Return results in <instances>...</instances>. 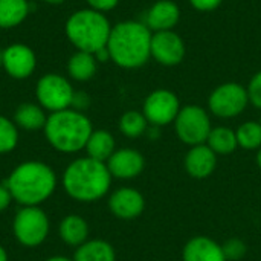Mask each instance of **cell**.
Segmentation results:
<instances>
[{"label": "cell", "instance_id": "1", "mask_svg": "<svg viewBox=\"0 0 261 261\" xmlns=\"http://www.w3.org/2000/svg\"><path fill=\"white\" fill-rule=\"evenodd\" d=\"M151 35L145 23L124 20L112 26L107 41L110 60L122 69L142 67L151 58Z\"/></svg>", "mask_w": 261, "mask_h": 261}, {"label": "cell", "instance_id": "2", "mask_svg": "<svg viewBox=\"0 0 261 261\" xmlns=\"http://www.w3.org/2000/svg\"><path fill=\"white\" fill-rule=\"evenodd\" d=\"M12 200L21 206H40L57 188V176L54 170L40 161L21 162L5 182Z\"/></svg>", "mask_w": 261, "mask_h": 261}, {"label": "cell", "instance_id": "3", "mask_svg": "<svg viewBox=\"0 0 261 261\" xmlns=\"http://www.w3.org/2000/svg\"><path fill=\"white\" fill-rule=\"evenodd\" d=\"M112 179L106 162L86 156L78 158L67 165L63 173V187L73 200L92 203L109 193Z\"/></svg>", "mask_w": 261, "mask_h": 261}, {"label": "cell", "instance_id": "4", "mask_svg": "<svg viewBox=\"0 0 261 261\" xmlns=\"http://www.w3.org/2000/svg\"><path fill=\"white\" fill-rule=\"evenodd\" d=\"M43 130L47 142L57 151L70 154L86 148L93 127L83 112L66 109L50 113Z\"/></svg>", "mask_w": 261, "mask_h": 261}, {"label": "cell", "instance_id": "5", "mask_svg": "<svg viewBox=\"0 0 261 261\" xmlns=\"http://www.w3.org/2000/svg\"><path fill=\"white\" fill-rule=\"evenodd\" d=\"M64 31L67 40L78 50L96 54L107 46L112 26L104 12L89 8L75 11L67 18Z\"/></svg>", "mask_w": 261, "mask_h": 261}, {"label": "cell", "instance_id": "6", "mask_svg": "<svg viewBox=\"0 0 261 261\" xmlns=\"http://www.w3.org/2000/svg\"><path fill=\"white\" fill-rule=\"evenodd\" d=\"M173 124L180 142L190 147L205 144L213 130L210 112L196 104L184 106Z\"/></svg>", "mask_w": 261, "mask_h": 261}, {"label": "cell", "instance_id": "7", "mask_svg": "<svg viewBox=\"0 0 261 261\" xmlns=\"http://www.w3.org/2000/svg\"><path fill=\"white\" fill-rule=\"evenodd\" d=\"M12 231L20 245L35 248L47 239L49 219L40 206H23L14 217Z\"/></svg>", "mask_w": 261, "mask_h": 261}, {"label": "cell", "instance_id": "8", "mask_svg": "<svg viewBox=\"0 0 261 261\" xmlns=\"http://www.w3.org/2000/svg\"><path fill=\"white\" fill-rule=\"evenodd\" d=\"M249 104L246 87L239 83L217 86L208 98V110L220 119H232L242 115Z\"/></svg>", "mask_w": 261, "mask_h": 261}, {"label": "cell", "instance_id": "9", "mask_svg": "<svg viewBox=\"0 0 261 261\" xmlns=\"http://www.w3.org/2000/svg\"><path fill=\"white\" fill-rule=\"evenodd\" d=\"M35 95L43 109L49 110L50 113H55L72 107L75 90L69 80H66L64 76L57 73H47L38 80Z\"/></svg>", "mask_w": 261, "mask_h": 261}, {"label": "cell", "instance_id": "10", "mask_svg": "<svg viewBox=\"0 0 261 261\" xmlns=\"http://www.w3.org/2000/svg\"><path fill=\"white\" fill-rule=\"evenodd\" d=\"M180 109V101L174 92L168 89H158L145 98L142 113L150 125L164 127L174 122Z\"/></svg>", "mask_w": 261, "mask_h": 261}, {"label": "cell", "instance_id": "11", "mask_svg": "<svg viewBox=\"0 0 261 261\" xmlns=\"http://www.w3.org/2000/svg\"><path fill=\"white\" fill-rule=\"evenodd\" d=\"M187 54L182 37L174 31L153 32L151 35V58L162 66H177Z\"/></svg>", "mask_w": 261, "mask_h": 261}, {"label": "cell", "instance_id": "12", "mask_svg": "<svg viewBox=\"0 0 261 261\" xmlns=\"http://www.w3.org/2000/svg\"><path fill=\"white\" fill-rule=\"evenodd\" d=\"M37 58L34 50L21 43H15L2 50V67L15 80H24L35 70Z\"/></svg>", "mask_w": 261, "mask_h": 261}, {"label": "cell", "instance_id": "13", "mask_svg": "<svg viewBox=\"0 0 261 261\" xmlns=\"http://www.w3.org/2000/svg\"><path fill=\"white\" fill-rule=\"evenodd\" d=\"M110 213L121 220H133L145 210V199L142 193L135 188L122 187L113 191L109 197Z\"/></svg>", "mask_w": 261, "mask_h": 261}, {"label": "cell", "instance_id": "14", "mask_svg": "<svg viewBox=\"0 0 261 261\" xmlns=\"http://www.w3.org/2000/svg\"><path fill=\"white\" fill-rule=\"evenodd\" d=\"M112 177L130 180L138 177L145 167L144 156L135 148H119L106 162Z\"/></svg>", "mask_w": 261, "mask_h": 261}, {"label": "cell", "instance_id": "15", "mask_svg": "<svg viewBox=\"0 0 261 261\" xmlns=\"http://www.w3.org/2000/svg\"><path fill=\"white\" fill-rule=\"evenodd\" d=\"M217 154L206 145H194L190 147L184 158V167L185 171L193 177V179H208L217 167Z\"/></svg>", "mask_w": 261, "mask_h": 261}, {"label": "cell", "instance_id": "16", "mask_svg": "<svg viewBox=\"0 0 261 261\" xmlns=\"http://www.w3.org/2000/svg\"><path fill=\"white\" fill-rule=\"evenodd\" d=\"M180 8L173 0H158L147 11L145 24L151 32L161 31H173V28L179 23Z\"/></svg>", "mask_w": 261, "mask_h": 261}, {"label": "cell", "instance_id": "17", "mask_svg": "<svg viewBox=\"0 0 261 261\" xmlns=\"http://www.w3.org/2000/svg\"><path fill=\"white\" fill-rule=\"evenodd\" d=\"M182 261H226L222 245L206 236L190 239L182 249Z\"/></svg>", "mask_w": 261, "mask_h": 261}, {"label": "cell", "instance_id": "18", "mask_svg": "<svg viewBox=\"0 0 261 261\" xmlns=\"http://www.w3.org/2000/svg\"><path fill=\"white\" fill-rule=\"evenodd\" d=\"M60 237L69 246H81L89 240V225L87 222L75 214L66 216L60 223Z\"/></svg>", "mask_w": 261, "mask_h": 261}, {"label": "cell", "instance_id": "19", "mask_svg": "<svg viewBox=\"0 0 261 261\" xmlns=\"http://www.w3.org/2000/svg\"><path fill=\"white\" fill-rule=\"evenodd\" d=\"M86 151L89 158L99 162H107L110 156L116 151L113 135L107 130H93L86 144Z\"/></svg>", "mask_w": 261, "mask_h": 261}, {"label": "cell", "instance_id": "20", "mask_svg": "<svg viewBox=\"0 0 261 261\" xmlns=\"http://www.w3.org/2000/svg\"><path fill=\"white\" fill-rule=\"evenodd\" d=\"M14 121H15L17 127L28 130V132H34V130L44 128L47 116L41 106L26 102V104H21L17 107V110L14 113Z\"/></svg>", "mask_w": 261, "mask_h": 261}, {"label": "cell", "instance_id": "21", "mask_svg": "<svg viewBox=\"0 0 261 261\" xmlns=\"http://www.w3.org/2000/svg\"><path fill=\"white\" fill-rule=\"evenodd\" d=\"M73 261H116V252L106 240H87L76 248Z\"/></svg>", "mask_w": 261, "mask_h": 261}, {"label": "cell", "instance_id": "22", "mask_svg": "<svg viewBox=\"0 0 261 261\" xmlns=\"http://www.w3.org/2000/svg\"><path fill=\"white\" fill-rule=\"evenodd\" d=\"M217 156H229L232 154L239 144H237V135L236 130L225 127V125H219V127H213L206 142H205Z\"/></svg>", "mask_w": 261, "mask_h": 261}, {"label": "cell", "instance_id": "23", "mask_svg": "<svg viewBox=\"0 0 261 261\" xmlns=\"http://www.w3.org/2000/svg\"><path fill=\"white\" fill-rule=\"evenodd\" d=\"M96 64L93 54L76 50L67 61V73L75 81H89L96 73Z\"/></svg>", "mask_w": 261, "mask_h": 261}, {"label": "cell", "instance_id": "24", "mask_svg": "<svg viewBox=\"0 0 261 261\" xmlns=\"http://www.w3.org/2000/svg\"><path fill=\"white\" fill-rule=\"evenodd\" d=\"M29 14L28 0H0V28L11 29L24 21Z\"/></svg>", "mask_w": 261, "mask_h": 261}, {"label": "cell", "instance_id": "25", "mask_svg": "<svg viewBox=\"0 0 261 261\" xmlns=\"http://www.w3.org/2000/svg\"><path fill=\"white\" fill-rule=\"evenodd\" d=\"M148 127H150V124H148L147 118L144 116L142 112H138V110H128L119 119L121 133L132 139L145 135Z\"/></svg>", "mask_w": 261, "mask_h": 261}, {"label": "cell", "instance_id": "26", "mask_svg": "<svg viewBox=\"0 0 261 261\" xmlns=\"http://www.w3.org/2000/svg\"><path fill=\"white\" fill-rule=\"evenodd\" d=\"M237 144L243 150L257 151L261 147V122L260 121H246L240 124L236 130Z\"/></svg>", "mask_w": 261, "mask_h": 261}, {"label": "cell", "instance_id": "27", "mask_svg": "<svg viewBox=\"0 0 261 261\" xmlns=\"http://www.w3.org/2000/svg\"><path fill=\"white\" fill-rule=\"evenodd\" d=\"M18 144V130L15 122L0 116V154L11 153Z\"/></svg>", "mask_w": 261, "mask_h": 261}, {"label": "cell", "instance_id": "28", "mask_svg": "<svg viewBox=\"0 0 261 261\" xmlns=\"http://www.w3.org/2000/svg\"><path fill=\"white\" fill-rule=\"evenodd\" d=\"M223 254L226 261H240L242 258H245V255L248 254V246L242 239L232 237L228 239L223 245H222Z\"/></svg>", "mask_w": 261, "mask_h": 261}, {"label": "cell", "instance_id": "29", "mask_svg": "<svg viewBox=\"0 0 261 261\" xmlns=\"http://www.w3.org/2000/svg\"><path fill=\"white\" fill-rule=\"evenodd\" d=\"M246 90H248V96H249V104H252L255 109L261 110V70H258L251 78Z\"/></svg>", "mask_w": 261, "mask_h": 261}, {"label": "cell", "instance_id": "30", "mask_svg": "<svg viewBox=\"0 0 261 261\" xmlns=\"http://www.w3.org/2000/svg\"><path fill=\"white\" fill-rule=\"evenodd\" d=\"M223 0H190L191 6L200 12H210L217 9L222 5Z\"/></svg>", "mask_w": 261, "mask_h": 261}, {"label": "cell", "instance_id": "31", "mask_svg": "<svg viewBox=\"0 0 261 261\" xmlns=\"http://www.w3.org/2000/svg\"><path fill=\"white\" fill-rule=\"evenodd\" d=\"M90 9L99 11V12H107L112 11L118 6L119 0H87Z\"/></svg>", "mask_w": 261, "mask_h": 261}, {"label": "cell", "instance_id": "32", "mask_svg": "<svg viewBox=\"0 0 261 261\" xmlns=\"http://www.w3.org/2000/svg\"><path fill=\"white\" fill-rule=\"evenodd\" d=\"M89 104H90V99H89V96L86 95V93H83V92H75V95H73V101H72V109L73 110H78V112H83V110H86L87 107H89Z\"/></svg>", "mask_w": 261, "mask_h": 261}, {"label": "cell", "instance_id": "33", "mask_svg": "<svg viewBox=\"0 0 261 261\" xmlns=\"http://www.w3.org/2000/svg\"><path fill=\"white\" fill-rule=\"evenodd\" d=\"M11 200H12V196H11L9 190L6 188V185L5 184L0 185V213H3L9 206Z\"/></svg>", "mask_w": 261, "mask_h": 261}, {"label": "cell", "instance_id": "34", "mask_svg": "<svg viewBox=\"0 0 261 261\" xmlns=\"http://www.w3.org/2000/svg\"><path fill=\"white\" fill-rule=\"evenodd\" d=\"M44 261H73L70 260V258H67V257H63V255H55V257H50V258H47V260Z\"/></svg>", "mask_w": 261, "mask_h": 261}, {"label": "cell", "instance_id": "35", "mask_svg": "<svg viewBox=\"0 0 261 261\" xmlns=\"http://www.w3.org/2000/svg\"><path fill=\"white\" fill-rule=\"evenodd\" d=\"M0 261H8V254L3 246H0Z\"/></svg>", "mask_w": 261, "mask_h": 261}, {"label": "cell", "instance_id": "36", "mask_svg": "<svg viewBox=\"0 0 261 261\" xmlns=\"http://www.w3.org/2000/svg\"><path fill=\"white\" fill-rule=\"evenodd\" d=\"M255 162H257V165H258V168L261 170V147L257 150V156H255Z\"/></svg>", "mask_w": 261, "mask_h": 261}, {"label": "cell", "instance_id": "37", "mask_svg": "<svg viewBox=\"0 0 261 261\" xmlns=\"http://www.w3.org/2000/svg\"><path fill=\"white\" fill-rule=\"evenodd\" d=\"M44 2H47V3H50V5H60V3H63V2H66V0H44Z\"/></svg>", "mask_w": 261, "mask_h": 261}, {"label": "cell", "instance_id": "38", "mask_svg": "<svg viewBox=\"0 0 261 261\" xmlns=\"http://www.w3.org/2000/svg\"><path fill=\"white\" fill-rule=\"evenodd\" d=\"M0 67H2V50H0Z\"/></svg>", "mask_w": 261, "mask_h": 261}, {"label": "cell", "instance_id": "39", "mask_svg": "<svg viewBox=\"0 0 261 261\" xmlns=\"http://www.w3.org/2000/svg\"><path fill=\"white\" fill-rule=\"evenodd\" d=\"M260 122H261V119H260Z\"/></svg>", "mask_w": 261, "mask_h": 261}]
</instances>
